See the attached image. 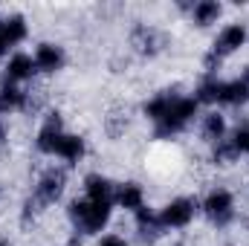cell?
Segmentation results:
<instances>
[{"instance_id": "6da1fadb", "label": "cell", "mask_w": 249, "mask_h": 246, "mask_svg": "<svg viewBox=\"0 0 249 246\" xmlns=\"http://www.w3.org/2000/svg\"><path fill=\"white\" fill-rule=\"evenodd\" d=\"M113 214V200H72L70 203V217L81 226L84 235H99Z\"/></svg>"}, {"instance_id": "7a4b0ae2", "label": "cell", "mask_w": 249, "mask_h": 246, "mask_svg": "<svg viewBox=\"0 0 249 246\" xmlns=\"http://www.w3.org/2000/svg\"><path fill=\"white\" fill-rule=\"evenodd\" d=\"M197 107H200L197 99H191V96H174L168 113L162 116V122H157V136H174V133H180L197 116Z\"/></svg>"}, {"instance_id": "3957f363", "label": "cell", "mask_w": 249, "mask_h": 246, "mask_svg": "<svg viewBox=\"0 0 249 246\" xmlns=\"http://www.w3.org/2000/svg\"><path fill=\"white\" fill-rule=\"evenodd\" d=\"M203 211L217 226L229 223L235 217V197H232V191L229 188H212L206 194V200H203Z\"/></svg>"}, {"instance_id": "277c9868", "label": "cell", "mask_w": 249, "mask_h": 246, "mask_svg": "<svg viewBox=\"0 0 249 246\" xmlns=\"http://www.w3.org/2000/svg\"><path fill=\"white\" fill-rule=\"evenodd\" d=\"M194 211H197V203L191 197H177L160 211V223L162 229H186L194 220Z\"/></svg>"}, {"instance_id": "5b68a950", "label": "cell", "mask_w": 249, "mask_h": 246, "mask_svg": "<svg viewBox=\"0 0 249 246\" xmlns=\"http://www.w3.org/2000/svg\"><path fill=\"white\" fill-rule=\"evenodd\" d=\"M247 26L244 23H229V26H223L220 29V35H217V41H214V55H232V53H238L241 47H247Z\"/></svg>"}, {"instance_id": "8992f818", "label": "cell", "mask_w": 249, "mask_h": 246, "mask_svg": "<svg viewBox=\"0 0 249 246\" xmlns=\"http://www.w3.org/2000/svg\"><path fill=\"white\" fill-rule=\"evenodd\" d=\"M249 102V87L241 78H232V81H217V96H214V105H229V107H238Z\"/></svg>"}, {"instance_id": "52a82bcc", "label": "cell", "mask_w": 249, "mask_h": 246, "mask_svg": "<svg viewBox=\"0 0 249 246\" xmlns=\"http://www.w3.org/2000/svg\"><path fill=\"white\" fill-rule=\"evenodd\" d=\"M32 58H35V67L41 72H58L67 64V55H64V50L58 44H38V50H35Z\"/></svg>"}, {"instance_id": "ba28073f", "label": "cell", "mask_w": 249, "mask_h": 246, "mask_svg": "<svg viewBox=\"0 0 249 246\" xmlns=\"http://www.w3.org/2000/svg\"><path fill=\"white\" fill-rule=\"evenodd\" d=\"M35 58L26 55V53H15L9 61H6V81H26L35 75Z\"/></svg>"}, {"instance_id": "9c48e42d", "label": "cell", "mask_w": 249, "mask_h": 246, "mask_svg": "<svg viewBox=\"0 0 249 246\" xmlns=\"http://www.w3.org/2000/svg\"><path fill=\"white\" fill-rule=\"evenodd\" d=\"M84 139L81 136H75V133H61L58 136V142H55V157H61V159H67L70 165L72 162H78L81 157H84Z\"/></svg>"}, {"instance_id": "30bf717a", "label": "cell", "mask_w": 249, "mask_h": 246, "mask_svg": "<svg viewBox=\"0 0 249 246\" xmlns=\"http://www.w3.org/2000/svg\"><path fill=\"white\" fill-rule=\"evenodd\" d=\"M116 203H119V209L124 211H139V209H145V191H142V185L136 183H124L119 188V194H116Z\"/></svg>"}, {"instance_id": "8fae6325", "label": "cell", "mask_w": 249, "mask_h": 246, "mask_svg": "<svg viewBox=\"0 0 249 246\" xmlns=\"http://www.w3.org/2000/svg\"><path fill=\"white\" fill-rule=\"evenodd\" d=\"M61 191H64V177L58 171H47V174L41 177L38 188H35V194H38L44 203H55V200L61 197Z\"/></svg>"}, {"instance_id": "7c38bea8", "label": "cell", "mask_w": 249, "mask_h": 246, "mask_svg": "<svg viewBox=\"0 0 249 246\" xmlns=\"http://www.w3.org/2000/svg\"><path fill=\"white\" fill-rule=\"evenodd\" d=\"M84 197L87 200H110L113 197V185L102 174H87L84 177Z\"/></svg>"}, {"instance_id": "4fadbf2b", "label": "cell", "mask_w": 249, "mask_h": 246, "mask_svg": "<svg viewBox=\"0 0 249 246\" xmlns=\"http://www.w3.org/2000/svg\"><path fill=\"white\" fill-rule=\"evenodd\" d=\"M220 3L217 0H200V3H194V9H191V18H194V23L197 26H212V23H217V18H220Z\"/></svg>"}, {"instance_id": "5bb4252c", "label": "cell", "mask_w": 249, "mask_h": 246, "mask_svg": "<svg viewBox=\"0 0 249 246\" xmlns=\"http://www.w3.org/2000/svg\"><path fill=\"white\" fill-rule=\"evenodd\" d=\"M0 32H3V38L9 41V47H15V44H20V41L26 38V20H23L20 15L3 18V20H0Z\"/></svg>"}, {"instance_id": "9a60e30c", "label": "cell", "mask_w": 249, "mask_h": 246, "mask_svg": "<svg viewBox=\"0 0 249 246\" xmlns=\"http://www.w3.org/2000/svg\"><path fill=\"white\" fill-rule=\"evenodd\" d=\"M23 105H26V93H23V90H18V87H12V84L0 87V116H6V113H12V110H20Z\"/></svg>"}, {"instance_id": "2e32d148", "label": "cell", "mask_w": 249, "mask_h": 246, "mask_svg": "<svg viewBox=\"0 0 249 246\" xmlns=\"http://www.w3.org/2000/svg\"><path fill=\"white\" fill-rule=\"evenodd\" d=\"M203 136H206L209 142H223V136H226V119H223L220 113L203 116Z\"/></svg>"}, {"instance_id": "e0dca14e", "label": "cell", "mask_w": 249, "mask_h": 246, "mask_svg": "<svg viewBox=\"0 0 249 246\" xmlns=\"http://www.w3.org/2000/svg\"><path fill=\"white\" fill-rule=\"evenodd\" d=\"M171 99L174 96H168V93H162V96H157V99H151L148 105H145V116L151 119V122H162V116L168 113V107H171Z\"/></svg>"}, {"instance_id": "ac0fdd59", "label": "cell", "mask_w": 249, "mask_h": 246, "mask_svg": "<svg viewBox=\"0 0 249 246\" xmlns=\"http://www.w3.org/2000/svg\"><path fill=\"white\" fill-rule=\"evenodd\" d=\"M232 151L235 154H249V127H241V130H235V136H232Z\"/></svg>"}, {"instance_id": "d6986e66", "label": "cell", "mask_w": 249, "mask_h": 246, "mask_svg": "<svg viewBox=\"0 0 249 246\" xmlns=\"http://www.w3.org/2000/svg\"><path fill=\"white\" fill-rule=\"evenodd\" d=\"M99 246H127V241H124L122 235H105L99 241Z\"/></svg>"}, {"instance_id": "ffe728a7", "label": "cell", "mask_w": 249, "mask_h": 246, "mask_svg": "<svg viewBox=\"0 0 249 246\" xmlns=\"http://www.w3.org/2000/svg\"><path fill=\"white\" fill-rule=\"evenodd\" d=\"M6 50H9V41H6V38H3V32H0V55H3Z\"/></svg>"}, {"instance_id": "44dd1931", "label": "cell", "mask_w": 249, "mask_h": 246, "mask_svg": "<svg viewBox=\"0 0 249 246\" xmlns=\"http://www.w3.org/2000/svg\"><path fill=\"white\" fill-rule=\"evenodd\" d=\"M6 136H9V130H6V124L0 122V145H3V142H6Z\"/></svg>"}, {"instance_id": "7402d4cb", "label": "cell", "mask_w": 249, "mask_h": 246, "mask_svg": "<svg viewBox=\"0 0 249 246\" xmlns=\"http://www.w3.org/2000/svg\"><path fill=\"white\" fill-rule=\"evenodd\" d=\"M241 81H244V84H247V87H249V67H247V70H244V72H241Z\"/></svg>"}, {"instance_id": "603a6c76", "label": "cell", "mask_w": 249, "mask_h": 246, "mask_svg": "<svg viewBox=\"0 0 249 246\" xmlns=\"http://www.w3.org/2000/svg\"><path fill=\"white\" fill-rule=\"evenodd\" d=\"M0 246H6V241H3V238H0Z\"/></svg>"}]
</instances>
